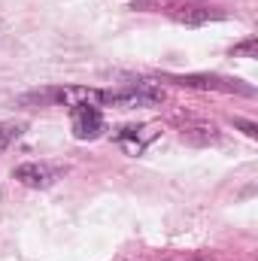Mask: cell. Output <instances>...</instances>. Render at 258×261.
I'll return each mask as SVG.
<instances>
[{"mask_svg":"<svg viewBox=\"0 0 258 261\" xmlns=\"http://www.w3.org/2000/svg\"><path fill=\"white\" fill-rule=\"evenodd\" d=\"M234 125H237V128H243L246 134H249V137H255V134H258V128L252 125V122H243V119H234Z\"/></svg>","mask_w":258,"mask_h":261,"instance_id":"obj_9","label":"cell"},{"mask_svg":"<svg viewBox=\"0 0 258 261\" xmlns=\"http://www.w3.org/2000/svg\"><path fill=\"white\" fill-rule=\"evenodd\" d=\"M179 134H183L186 143H197V146H210V143L219 140V130L213 125H183Z\"/></svg>","mask_w":258,"mask_h":261,"instance_id":"obj_6","label":"cell"},{"mask_svg":"<svg viewBox=\"0 0 258 261\" xmlns=\"http://www.w3.org/2000/svg\"><path fill=\"white\" fill-rule=\"evenodd\" d=\"M70 128H73L76 140H94L104 130V116H100V110L94 103L70 107Z\"/></svg>","mask_w":258,"mask_h":261,"instance_id":"obj_2","label":"cell"},{"mask_svg":"<svg viewBox=\"0 0 258 261\" xmlns=\"http://www.w3.org/2000/svg\"><path fill=\"white\" fill-rule=\"evenodd\" d=\"M170 15H173L179 24H192V28L225 18V12H222L219 6H207V3H186V6H176V9H170Z\"/></svg>","mask_w":258,"mask_h":261,"instance_id":"obj_4","label":"cell"},{"mask_svg":"<svg viewBox=\"0 0 258 261\" xmlns=\"http://www.w3.org/2000/svg\"><path fill=\"white\" fill-rule=\"evenodd\" d=\"M21 130H24V122H0V152L9 149L21 137Z\"/></svg>","mask_w":258,"mask_h":261,"instance_id":"obj_7","label":"cell"},{"mask_svg":"<svg viewBox=\"0 0 258 261\" xmlns=\"http://www.w3.org/2000/svg\"><path fill=\"white\" fill-rule=\"evenodd\" d=\"M173 82L179 85H189V88H219V91H240V94H252V88L246 85H237V79H219V76H170Z\"/></svg>","mask_w":258,"mask_h":261,"instance_id":"obj_5","label":"cell"},{"mask_svg":"<svg viewBox=\"0 0 258 261\" xmlns=\"http://www.w3.org/2000/svg\"><path fill=\"white\" fill-rule=\"evenodd\" d=\"M255 52H258V40H255V37H249L246 43L234 46V55H246V58H255Z\"/></svg>","mask_w":258,"mask_h":261,"instance_id":"obj_8","label":"cell"},{"mask_svg":"<svg viewBox=\"0 0 258 261\" xmlns=\"http://www.w3.org/2000/svg\"><path fill=\"white\" fill-rule=\"evenodd\" d=\"M164 100V91L152 82H137L122 91H104L100 103H113V107H155Z\"/></svg>","mask_w":258,"mask_h":261,"instance_id":"obj_1","label":"cell"},{"mask_svg":"<svg viewBox=\"0 0 258 261\" xmlns=\"http://www.w3.org/2000/svg\"><path fill=\"white\" fill-rule=\"evenodd\" d=\"M58 167H52V164H43V161H28V164H18L15 170H12V179H18L21 186H28V189H49L55 179H58Z\"/></svg>","mask_w":258,"mask_h":261,"instance_id":"obj_3","label":"cell"}]
</instances>
